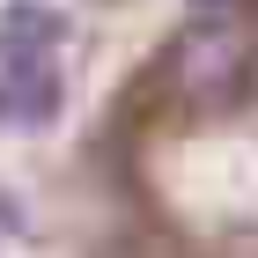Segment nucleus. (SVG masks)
Segmentation results:
<instances>
[{
	"mask_svg": "<svg viewBox=\"0 0 258 258\" xmlns=\"http://www.w3.org/2000/svg\"><path fill=\"white\" fill-rule=\"evenodd\" d=\"M199 8H214V0H199Z\"/></svg>",
	"mask_w": 258,
	"mask_h": 258,
	"instance_id": "obj_5",
	"label": "nucleus"
},
{
	"mask_svg": "<svg viewBox=\"0 0 258 258\" xmlns=\"http://www.w3.org/2000/svg\"><path fill=\"white\" fill-rule=\"evenodd\" d=\"M59 74H0V125L8 133H44V125L59 118Z\"/></svg>",
	"mask_w": 258,
	"mask_h": 258,
	"instance_id": "obj_3",
	"label": "nucleus"
},
{
	"mask_svg": "<svg viewBox=\"0 0 258 258\" xmlns=\"http://www.w3.org/2000/svg\"><path fill=\"white\" fill-rule=\"evenodd\" d=\"M243 67H251V44H243V22L236 15H207L192 22L177 37V52H170V74H177V89L192 103H221V96H236V81Z\"/></svg>",
	"mask_w": 258,
	"mask_h": 258,
	"instance_id": "obj_1",
	"label": "nucleus"
},
{
	"mask_svg": "<svg viewBox=\"0 0 258 258\" xmlns=\"http://www.w3.org/2000/svg\"><path fill=\"white\" fill-rule=\"evenodd\" d=\"M15 229H22V207H15L8 192H0V236H15Z\"/></svg>",
	"mask_w": 258,
	"mask_h": 258,
	"instance_id": "obj_4",
	"label": "nucleus"
},
{
	"mask_svg": "<svg viewBox=\"0 0 258 258\" xmlns=\"http://www.w3.org/2000/svg\"><path fill=\"white\" fill-rule=\"evenodd\" d=\"M67 44V15L44 0H8L0 8V74H52Z\"/></svg>",
	"mask_w": 258,
	"mask_h": 258,
	"instance_id": "obj_2",
	"label": "nucleus"
}]
</instances>
